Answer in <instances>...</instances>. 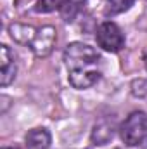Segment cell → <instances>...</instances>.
<instances>
[{
	"label": "cell",
	"mask_w": 147,
	"mask_h": 149,
	"mask_svg": "<svg viewBox=\"0 0 147 149\" xmlns=\"http://www.w3.org/2000/svg\"><path fill=\"white\" fill-rule=\"evenodd\" d=\"M64 64L74 88H88L101 78V56L87 43L73 42L64 50Z\"/></svg>",
	"instance_id": "obj_1"
},
{
	"label": "cell",
	"mask_w": 147,
	"mask_h": 149,
	"mask_svg": "<svg viewBox=\"0 0 147 149\" xmlns=\"http://www.w3.org/2000/svg\"><path fill=\"white\" fill-rule=\"evenodd\" d=\"M121 141L130 146H142L147 142V114L144 111H133L119 128Z\"/></svg>",
	"instance_id": "obj_2"
},
{
	"label": "cell",
	"mask_w": 147,
	"mask_h": 149,
	"mask_svg": "<svg viewBox=\"0 0 147 149\" xmlns=\"http://www.w3.org/2000/svg\"><path fill=\"white\" fill-rule=\"evenodd\" d=\"M97 43L101 49L107 52H119L125 47V35L119 26L112 21H106L97 28Z\"/></svg>",
	"instance_id": "obj_3"
},
{
	"label": "cell",
	"mask_w": 147,
	"mask_h": 149,
	"mask_svg": "<svg viewBox=\"0 0 147 149\" xmlns=\"http://www.w3.org/2000/svg\"><path fill=\"white\" fill-rule=\"evenodd\" d=\"M55 40H57V31L54 26H42L38 28L35 37L31 40V43L28 45L31 49V52L37 56V57H47L54 45H55Z\"/></svg>",
	"instance_id": "obj_4"
},
{
	"label": "cell",
	"mask_w": 147,
	"mask_h": 149,
	"mask_svg": "<svg viewBox=\"0 0 147 149\" xmlns=\"http://www.w3.org/2000/svg\"><path fill=\"white\" fill-rule=\"evenodd\" d=\"M17 73L14 52L7 45H0V85L7 87L14 81Z\"/></svg>",
	"instance_id": "obj_5"
},
{
	"label": "cell",
	"mask_w": 147,
	"mask_h": 149,
	"mask_svg": "<svg viewBox=\"0 0 147 149\" xmlns=\"http://www.w3.org/2000/svg\"><path fill=\"white\" fill-rule=\"evenodd\" d=\"M114 137V123L112 120H101L95 123L92 130V142L95 146H104Z\"/></svg>",
	"instance_id": "obj_6"
},
{
	"label": "cell",
	"mask_w": 147,
	"mask_h": 149,
	"mask_svg": "<svg viewBox=\"0 0 147 149\" xmlns=\"http://www.w3.org/2000/svg\"><path fill=\"white\" fill-rule=\"evenodd\" d=\"M26 149H49L50 146V134L45 128H33L24 137Z\"/></svg>",
	"instance_id": "obj_7"
},
{
	"label": "cell",
	"mask_w": 147,
	"mask_h": 149,
	"mask_svg": "<svg viewBox=\"0 0 147 149\" xmlns=\"http://www.w3.org/2000/svg\"><path fill=\"white\" fill-rule=\"evenodd\" d=\"M9 33H10L12 40H16L17 43H21V45H30L31 40H33V37H35V33H37V28L28 26V24L14 23V24L9 26Z\"/></svg>",
	"instance_id": "obj_8"
},
{
	"label": "cell",
	"mask_w": 147,
	"mask_h": 149,
	"mask_svg": "<svg viewBox=\"0 0 147 149\" xmlns=\"http://www.w3.org/2000/svg\"><path fill=\"white\" fill-rule=\"evenodd\" d=\"M85 2H87V0H62L61 9H59L61 17H62L66 23H73L74 19H76V16L81 12Z\"/></svg>",
	"instance_id": "obj_9"
},
{
	"label": "cell",
	"mask_w": 147,
	"mask_h": 149,
	"mask_svg": "<svg viewBox=\"0 0 147 149\" xmlns=\"http://www.w3.org/2000/svg\"><path fill=\"white\" fill-rule=\"evenodd\" d=\"M106 2H107V7H106L107 16H116V14L126 12L133 5V0H106Z\"/></svg>",
	"instance_id": "obj_10"
},
{
	"label": "cell",
	"mask_w": 147,
	"mask_h": 149,
	"mask_svg": "<svg viewBox=\"0 0 147 149\" xmlns=\"http://www.w3.org/2000/svg\"><path fill=\"white\" fill-rule=\"evenodd\" d=\"M61 3L62 0H38L35 10L40 14H49V12H54L55 9H61Z\"/></svg>",
	"instance_id": "obj_11"
},
{
	"label": "cell",
	"mask_w": 147,
	"mask_h": 149,
	"mask_svg": "<svg viewBox=\"0 0 147 149\" xmlns=\"http://www.w3.org/2000/svg\"><path fill=\"white\" fill-rule=\"evenodd\" d=\"M144 64H146V70H147V52H146V56H144Z\"/></svg>",
	"instance_id": "obj_12"
},
{
	"label": "cell",
	"mask_w": 147,
	"mask_h": 149,
	"mask_svg": "<svg viewBox=\"0 0 147 149\" xmlns=\"http://www.w3.org/2000/svg\"><path fill=\"white\" fill-rule=\"evenodd\" d=\"M3 149H19V148H3Z\"/></svg>",
	"instance_id": "obj_13"
}]
</instances>
